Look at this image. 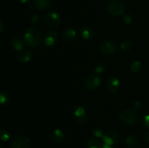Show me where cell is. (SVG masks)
Returning a JSON list of instances; mask_svg holds the SVG:
<instances>
[{
  "label": "cell",
  "instance_id": "6da1fadb",
  "mask_svg": "<svg viewBox=\"0 0 149 148\" xmlns=\"http://www.w3.org/2000/svg\"><path fill=\"white\" fill-rule=\"evenodd\" d=\"M24 43L28 46L36 48L39 45L42 39V33L36 28H29L24 35Z\"/></svg>",
  "mask_w": 149,
  "mask_h": 148
},
{
  "label": "cell",
  "instance_id": "7a4b0ae2",
  "mask_svg": "<svg viewBox=\"0 0 149 148\" xmlns=\"http://www.w3.org/2000/svg\"><path fill=\"white\" fill-rule=\"evenodd\" d=\"M138 118V114L134 110H124L118 115L119 121L128 126L136 123Z\"/></svg>",
  "mask_w": 149,
  "mask_h": 148
},
{
  "label": "cell",
  "instance_id": "3957f363",
  "mask_svg": "<svg viewBox=\"0 0 149 148\" xmlns=\"http://www.w3.org/2000/svg\"><path fill=\"white\" fill-rule=\"evenodd\" d=\"M125 4L120 0H111L107 5V10L113 16H120L125 12Z\"/></svg>",
  "mask_w": 149,
  "mask_h": 148
},
{
  "label": "cell",
  "instance_id": "277c9868",
  "mask_svg": "<svg viewBox=\"0 0 149 148\" xmlns=\"http://www.w3.org/2000/svg\"><path fill=\"white\" fill-rule=\"evenodd\" d=\"M45 23L48 27L57 28L61 24V17L59 14L55 12H49L44 16Z\"/></svg>",
  "mask_w": 149,
  "mask_h": 148
},
{
  "label": "cell",
  "instance_id": "5b68a950",
  "mask_svg": "<svg viewBox=\"0 0 149 148\" xmlns=\"http://www.w3.org/2000/svg\"><path fill=\"white\" fill-rule=\"evenodd\" d=\"M100 49L103 53L108 55H111L116 53L117 50L116 43L111 39H105L101 41Z\"/></svg>",
  "mask_w": 149,
  "mask_h": 148
},
{
  "label": "cell",
  "instance_id": "8992f818",
  "mask_svg": "<svg viewBox=\"0 0 149 148\" xmlns=\"http://www.w3.org/2000/svg\"><path fill=\"white\" fill-rule=\"evenodd\" d=\"M31 145L30 139L24 135L16 136L11 142V148H30Z\"/></svg>",
  "mask_w": 149,
  "mask_h": 148
},
{
  "label": "cell",
  "instance_id": "52a82bcc",
  "mask_svg": "<svg viewBox=\"0 0 149 148\" xmlns=\"http://www.w3.org/2000/svg\"><path fill=\"white\" fill-rule=\"evenodd\" d=\"M101 84V78L99 76L98 74H91L87 77L84 82V86L86 89L89 91H94L97 87L100 86Z\"/></svg>",
  "mask_w": 149,
  "mask_h": 148
},
{
  "label": "cell",
  "instance_id": "ba28073f",
  "mask_svg": "<svg viewBox=\"0 0 149 148\" xmlns=\"http://www.w3.org/2000/svg\"><path fill=\"white\" fill-rule=\"evenodd\" d=\"M120 139V134L117 131L108 130L103 133V140L104 144L109 145H113L118 143Z\"/></svg>",
  "mask_w": 149,
  "mask_h": 148
},
{
  "label": "cell",
  "instance_id": "9c48e42d",
  "mask_svg": "<svg viewBox=\"0 0 149 148\" xmlns=\"http://www.w3.org/2000/svg\"><path fill=\"white\" fill-rule=\"evenodd\" d=\"M74 118H75V120L79 124L84 125L88 120V116H87V112H86L85 109L83 107H77V109L74 111Z\"/></svg>",
  "mask_w": 149,
  "mask_h": 148
},
{
  "label": "cell",
  "instance_id": "30bf717a",
  "mask_svg": "<svg viewBox=\"0 0 149 148\" xmlns=\"http://www.w3.org/2000/svg\"><path fill=\"white\" fill-rule=\"evenodd\" d=\"M120 87V81L116 77H111L106 82V89L110 94L117 92Z\"/></svg>",
  "mask_w": 149,
  "mask_h": 148
},
{
  "label": "cell",
  "instance_id": "8fae6325",
  "mask_svg": "<svg viewBox=\"0 0 149 148\" xmlns=\"http://www.w3.org/2000/svg\"><path fill=\"white\" fill-rule=\"evenodd\" d=\"M59 40V34L56 30H50L48 32L45 37V44L47 46H53Z\"/></svg>",
  "mask_w": 149,
  "mask_h": 148
},
{
  "label": "cell",
  "instance_id": "7c38bea8",
  "mask_svg": "<svg viewBox=\"0 0 149 148\" xmlns=\"http://www.w3.org/2000/svg\"><path fill=\"white\" fill-rule=\"evenodd\" d=\"M80 33H81V37L84 40H88V39H90L91 38L93 37L95 31L94 29L91 26H84L81 27V29H80Z\"/></svg>",
  "mask_w": 149,
  "mask_h": 148
},
{
  "label": "cell",
  "instance_id": "4fadbf2b",
  "mask_svg": "<svg viewBox=\"0 0 149 148\" xmlns=\"http://www.w3.org/2000/svg\"><path fill=\"white\" fill-rule=\"evenodd\" d=\"M31 52L29 50H28V49H24V48L23 49H21V50L19 51V52H17V59L22 62H27L29 61H30V59H31Z\"/></svg>",
  "mask_w": 149,
  "mask_h": 148
},
{
  "label": "cell",
  "instance_id": "5bb4252c",
  "mask_svg": "<svg viewBox=\"0 0 149 148\" xmlns=\"http://www.w3.org/2000/svg\"><path fill=\"white\" fill-rule=\"evenodd\" d=\"M62 36L66 41H73L77 39V31L73 28H66L63 31Z\"/></svg>",
  "mask_w": 149,
  "mask_h": 148
},
{
  "label": "cell",
  "instance_id": "9a60e30c",
  "mask_svg": "<svg viewBox=\"0 0 149 148\" xmlns=\"http://www.w3.org/2000/svg\"><path fill=\"white\" fill-rule=\"evenodd\" d=\"M51 0H33V7L39 10H46L50 7Z\"/></svg>",
  "mask_w": 149,
  "mask_h": 148
},
{
  "label": "cell",
  "instance_id": "2e32d148",
  "mask_svg": "<svg viewBox=\"0 0 149 148\" xmlns=\"http://www.w3.org/2000/svg\"><path fill=\"white\" fill-rule=\"evenodd\" d=\"M51 139L55 144L61 143L64 138L63 131L60 129H57L54 130L51 133Z\"/></svg>",
  "mask_w": 149,
  "mask_h": 148
},
{
  "label": "cell",
  "instance_id": "e0dca14e",
  "mask_svg": "<svg viewBox=\"0 0 149 148\" xmlns=\"http://www.w3.org/2000/svg\"><path fill=\"white\" fill-rule=\"evenodd\" d=\"M10 45L12 47L15 49V50L19 52L20 50L23 49V46H24V43H23V40L19 37H15L10 41Z\"/></svg>",
  "mask_w": 149,
  "mask_h": 148
},
{
  "label": "cell",
  "instance_id": "ac0fdd59",
  "mask_svg": "<svg viewBox=\"0 0 149 148\" xmlns=\"http://www.w3.org/2000/svg\"><path fill=\"white\" fill-rule=\"evenodd\" d=\"M125 143L129 148L139 147V141L134 136H127L126 138V140H125Z\"/></svg>",
  "mask_w": 149,
  "mask_h": 148
},
{
  "label": "cell",
  "instance_id": "d6986e66",
  "mask_svg": "<svg viewBox=\"0 0 149 148\" xmlns=\"http://www.w3.org/2000/svg\"><path fill=\"white\" fill-rule=\"evenodd\" d=\"M87 148H102L103 145L97 138H92L89 139L87 144Z\"/></svg>",
  "mask_w": 149,
  "mask_h": 148
},
{
  "label": "cell",
  "instance_id": "ffe728a7",
  "mask_svg": "<svg viewBox=\"0 0 149 148\" xmlns=\"http://www.w3.org/2000/svg\"><path fill=\"white\" fill-rule=\"evenodd\" d=\"M10 102V97L7 93L3 91H0V104L5 105L9 104Z\"/></svg>",
  "mask_w": 149,
  "mask_h": 148
},
{
  "label": "cell",
  "instance_id": "44dd1931",
  "mask_svg": "<svg viewBox=\"0 0 149 148\" xmlns=\"http://www.w3.org/2000/svg\"><path fill=\"white\" fill-rule=\"evenodd\" d=\"M132 42L130 40H127L125 41L124 42H122L120 45V48L123 52H130V51L132 49Z\"/></svg>",
  "mask_w": 149,
  "mask_h": 148
},
{
  "label": "cell",
  "instance_id": "7402d4cb",
  "mask_svg": "<svg viewBox=\"0 0 149 148\" xmlns=\"http://www.w3.org/2000/svg\"><path fill=\"white\" fill-rule=\"evenodd\" d=\"M141 66H142V64H141V61H135L130 66L131 72L134 73H136L139 72L141 68Z\"/></svg>",
  "mask_w": 149,
  "mask_h": 148
},
{
  "label": "cell",
  "instance_id": "603a6c76",
  "mask_svg": "<svg viewBox=\"0 0 149 148\" xmlns=\"http://www.w3.org/2000/svg\"><path fill=\"white\" fill-rule=\"evenodd\" d=\"M10 133L8 131L5 130V129H2L0 130V140L2 142H7L10 139Z\"/></svg>",
  "mask_w": 149,
  "mask_h": 148
},
{
  "label": "cell",
  "instance_id": "cb8c5ba5",
  "mask_svg": "<svg viewBox=\"0 0 149 148\" xmlns=\"http://www.w3.org/2000/svg\"><path fill=\"white\" fill-rule=\"evenodd\" d=\"M141 125L143 128L146 129H149V113L144 115L142 118H141Z\"/></svg>",
  "mask_w": 149,
  "mask_h": 148
},
{
  "label": "cell",
  "instance_id": "d4e9b609",
  "mask_svg": "<svg viewBox=\"0 0 149 148\" xmlns=\"http://www.w3.org/2000/svg\"><path fill=\"white\" fill-rule=\"evenodd\" d=\"M41 17L39 15H33L31 17V23L35 26H38L41 23Z\"/></svg>",
  "mask_w": 149,
  "mask_h": 148
},
{
  "label": "cell",
  "instance_id": "484cf974",
  "mask_svg": "<svg viewBox=\"0 0 149 148\" xmlns=\"http://www.w3.org/2000/svg\"><path fill=\"white\" fill-rule=\"evenodd\" d=\"M92 133H93V136H94L95 138H97V139H99V138H103V133H104L103 132V131H102L100 129H99V128H96V129H93Z\"/></svg>",
  "mask_w": 149,
  "mask_h": 148
},
{
  "label": "cell",
  "instance_id": "4316f807",
  "mask_svg": "<svg viewBox=\"0 0 149 148\" xmlns=\"http://www.w3.org/2000/svg\"><path fill=\"white\" fill-rule=\"evenodd\" d=\"M104 71H105V67L103 66L102 64H99V65H97V66L95 67V73L96 74H100V73H102Z\"/></svg>",
  "mask_w": 149,
  "mask_h": 148
},
{
  "label": "cell",
  "instance_id": "83f0119b",
  "mask_svg": "<svg viewBox=\"0 0 149 148\" xmlns=\"http://www.w3.org/2000/svg\"><path fill=\"white\" fill-rule=\"evenodd\" d=\"M123 20L126 24H130L132 22L133 17H132V16L130 15H125L123 17Z\"/></svg>",
  "mask_w": 149,
  "mask_h": 148
},
{
  "label": "cell",
  "instance_id": "f1b7e54d",
  "mask_svg": "<svg viewBox=\"0 0 149 148\" xmlns=\"http://www.w3.org/2000/svg\"><path fill=\"white\" fill-rule=\"evenodd\" d=\"M132 106H133L134 110H138V109L141 107V102L139 101V100H137V101L134 102Z\"/></svg>",
  "mask_w": 149,
  "mask_h": 148
},
{
  "label": "cell",
  "instance_id": "f546056e",
  "mask_svg": "<svg viewBox=\"0 0 149 148\" xmlns=\"http://www.w3.org/2000/svg\"><path fill=\"white\" fill-rule=\"evenodd\" d=\"M4 30V23L2 20L0 19V33H2Z\"/></svg>",
  "mask_w": 149,
  "mask_h": 148
},
{
  "label": "cell",
  "instance_id": "4dcf8cb0",
  "mask_svg": "<svg viewBox=\"0 0 149 148\" xmlns=\"http://www.w3.org/2000/svg\"><path fill=\"white\" fill-rule=\"evenodd\" d=\"M102 148H113V145H106V144H104L102 147Z\"/></svg>",
  "mask_w": 149,
  "mask_h": 148
},
{
  "label": "cell",
  "instance_id": "1f68e13d",
  "mask_svg": "<svg viewBox=\"0 0 149 148\" xmlns=\"http://www.w3.org/2000/svg\"><path fill=\"white\" fill-rule=\"evenodd\" d=\"M31 1V0H20V1L22 4H27V3L30 2Z\"/></svg>",
  "mask_w": 149,
  "mask_h": 148
},
{
  "label": "cell",
  "instance_id": "d6a6232c",
  "mask_svg": "<svg viewBox=\"0 0 149 148\" xmlns=\"http://www.w3.org/2000/svg\"><path fill=\"white\" fill-rule=\"evenodd\" d=\"M145 139L147 142H149V131L147 132V133L145 134Z\"/></svg>",
  "mask_w": 149,
  "mask_h": 148
},
{
  "label": "cell",
  "instance_id": "836d02e7",
  "mask_svg": "<svg viewBox=\"0 0 149 148\" xmlns=\"http://www.w3.org/2000/svg\"><path fill=\"white\" fill-rule=\"evenodd\" d=\"M0 148H2V147H0Z\"/></svg>",
  "mask_w": 149,
  "mask_h": 148
},
{
  "label": "cell",
  "instance_id": "e575fe53",
  "mask_svg": "<svg viewBox=\"0 0 149 148\" xmlns=\"http://www.w3.org/2000/svg\"><path fill=\"white\" fill-rule=\"evenodd\" d=\"M138 148H140V147H138Z\"/></svg>",
  "mask_w": 149,
  "mask_h": 148
}]
</instances>
